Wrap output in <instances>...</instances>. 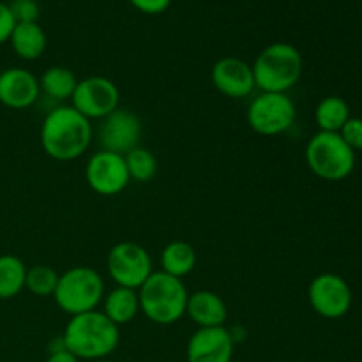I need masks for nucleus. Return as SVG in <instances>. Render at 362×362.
Here are the masks:
<instances>
[{"label":"nucleus","mask_w":362,"mask_h":362,"mask_svg":"<svg viewBox=\"0 0 362 362\" xmlns=\"http://www.w3.org/2000/svg\"><path fill=\"white\" fill-rule=\"evenodd\" d=\"M46 362H80L76 356H73V354L69 352V350H59V352H52L48 356V359Z\"/></svg>","instance_id":"c85d7f7f"},{"label":"nucleus","mask_w":362,"mask_h":362,"mask_svg":"<svg viewBox=\"0 0 362 362\" xmlns=\"http://www.w3.org/2000/svg\"><path fill=\"white\" fill-rule=\"evenodd\" d=\"M95 362H112V361H106V359H103V361H95Z\"/></svg>","instance_id":"c756f323"},{"label":"nucleus","mask_w":362,"mask_h":362,"mask_svg":"<svg viewBox=\"0 0 362 362\" xmlns=\"http://www.w3.org/2000/svg\"><path fill=\"white\" fill-rule=\"evenodd\" d=\"M129 4L144 14H161L168 9L172 0H129Z\"/></svg>","instance_id":"bb28decb"},{"label":"nucleus","mask_w":362,"mask_h":362,"mask_svg":"<svg viewBox=\"0 0 362 362\" xmlns=\"http://www.w3.org/2000/svg\"><path fill=\"white\" fill-rule=\"evenodd\" d=\"M76 85L78 80L74 73L64 66L48 67L39 80V88L42 94L55 101H66L73 98Z\"/></svg>","instance_id":"aec40b11"},{"label":"nucleus","mask_w":362,"mask_h":362,"mask_svg":"<svg viewBox=\"0 0 362 362\" xmlns=\"http://www.w3.org/2000/svg\"><path fill=\"white\" fill-rule=\"evenodd\" d=\"M59 276V272L53 271L49 265H34L27 269L25 288L37 297H52L55 293Z\"/></svg>","instance_id":"b1692460"},{"label":"nucleus","mask_w":362,"mask_h":362,"mask_svg":"<svg viewBox=\"0 0 362 362\" xmlns=\"http://www.w3.org/2000/svg\"><path fill=\"white\" fill-rule=\"evenodd\" d=\"M85 180L94 193L101 197H115L129 186L131 177L124 156L101 148L87 161Z\"/></svg>","instance_id":"9b49d317"},{"label":"nucleus","mask_w":362,"mask_h":362,"mask_svg":"<svg viewBox=\"0 0 362 362\" xmlns=\"http://www.w3.org/2000/svg\"><path fill=\"white\" fill-rule=\"evenodd\" d=\"M14 25H16V21H14L13 14H11L9 6L0 2V45L9 41L11 34L14 30Z\"/></svg>","instance_id":"cd10ccee"},{"label":"nucleus","mask_w":362,"mask_h":362,"mask_svg":"<svg viewBox=\"0 0 362 362\" xmlns=\"http://www.w3.org/2000/svg\"><path fill=\"white\" fill-rule=\"evenodd\" d=\"M39 80L23 67L0 71V103L11 110L30 108L37 101Z\"/></svg>","instance_id":"2eb2a0df"},{"label":"nucleus","mask_w":362,"mask_h":362,"mask_svg":"<svg viewBox=\"0 0 362 362\" xmlns=\"http://www.w3.org/2000/svg\"><path fill=\"white\" fill-rule=\"evenodd\" d=\"M235 338L223 327L198 329L187 341V362H232Z\"/></svg>","instance_id":"ddd939ff"},{"label":"nucleus","mask_w":362,"mask_h":362,"mask_svg":"<svg viewBox=\"0 0 362 362\" xmlns=\"http://www.w3.org/2000/svg\"><path fill=\"white\" fill-rule=\"evenodd\" d=\"M106 269L117 286L138 290L152 274V258L144 246L136 243H119L110 250Z\"/></svg>","instance_id":"6e6552de"},{"label":"nucleus","mask_w":362,"mask_h":362,"mask_svg":"<svg viewBox=\"0 0 362 362\" xmlns=\"http://www.w3.org/2000/svg\"><path fill=\"white\" fill-rule=\"evenodd\" d=\"M350 119V108L338 95H329L318 103L315 110V120L320 131L325 133H339Z\"/></svg>","instance_id":"412c9836"},{"label":"nucleus","mask_w":362,"mask_h":362,"mask_svg":"<svg viewBox=\"0 0 362 362\" xmlns=\"http://www.w3.org/2000/svg\"><path fill=\"white\" fill-rule=\"evenodd\" d=\"M189 292L182 279L165 274L163 271L152 272L147 281L138 288L140 311L158 325H172L186 315Z\"/></svg>","instance_id":"20e7f679"},{"label":"nucleus","mask_w":362,"mask_h":362,"mask_svg":"<svg viewBox=\"0 0 362 362\" xmlns=\"http://www.w3.org/2000/svg\"><path fill=\"white\" fill-rule=\"evenodd\" d=\"M197 251L189 243L173 240L161 251V271L177 279L186 278L194 271Z\"/></svg>","instance_id":"6ab92c4d"},{"label":"nucleus","mask_w":362,"mask_h":362,"mask_svg":"<svg viewBox=\"0 0 362 362\" xmlns=\"http://www.w3.org/2000/svg\"><path fill=\"white\" fill-rule=\"evenodd\" d=\"M296 105L288 94L260 92L247 108V124L262 136H276L296 122Z\"/></svg>","instance_id":"0eeeda50"},{"label":"nucleus","mask_w":362,"mask_h":362,"mask_svg":"<svg viewBox=\"0 0 362 362\" xmlns=\"http://www.w3.org/2000/svg\"><path fill=\"white\" fill-rule=\"evenodd\" d=\"M339 136L354 152L362 151V119L350 117L345 126L341 127V131H339Z\"/></svg>","instance_id":"a878e982"},{"label":"nucleus","mask_w":362,"mask_h":362,"mask_svg":"<svg viewBox=\"0 0 362 362\" xmlns=\"http://www.w3.org/2000/svg\"><path fill=\"white\" fill-rule=\"evenodd\" d=\"M124 161H126L131 180L148 182L158 173V159H156V156L148 148L140 147V145L127 152L124 156Z\"/></svg>","instance_id":"5701e85b"},{"label":"nucleus","mask_w":362,"mask_h":362,"mask_svg":"<svg viewBox=\"0 0 362 362\" xmlns=\"http://www.w3.org/2000/svg\"><path fill=\"white\" fill-rule=\"evenodd\" d=\"M27 267L14 255L0 257V299L9 300L25 288Z\"/></svg>","instance_id":"4be33fe9"},{"label":"nucleus","mask_w":362,"mask_h":362,"mask_svg":"<svg viewBox=\"0 0 362 362\" xmlns=\"http://www.w3.org/2000/svg\"><path fill=\"white\" fill-rule=\"evenodd\" d=\"M64 345L80 361H103L115 352L120 341L119 325L103 311L74 315L64 329Z\"/></svg>","instance_id":"f03ea898"},{"label":"nucleus","mask_w":362,"mask_h":362,"mask_svg":"<svg viewBox=\"0 0 362 362\" xmlns=\"http://www.w3.org/2000/svg\"><path fill=\"white\" fill-rule=\"evenodd\" d=\"M141 122L131 110L117 108L101 120L99 126V144L103 151L126 156L140 145Z\"/></svg>","instance_id":"f8f14e48"},{"label":"nucleus","mask_w":362,"mask_h":362,"mask_svg":"<svg viewBox=\"0 0 362 362\" xmlns=\"http://www.w3.org/2000/svg\"><path fill=\"white\" fill-rule=\"evenodd\" d=\"M103 297H105V281L101 274L95 269L85 265L71 267L60 274L53 293L57 306L71 317L98 310L99 304L103 303Z\"/></svg>","instance_id":"39448f33"},{"label":"nucleus","mask_w":362,"mask_h":362,"mask_svg":"<svg viewBox=\"0 0 362 362\" xmlns=\"http://www.w3.org/2000/svg\"><path fill=\"white\" fill-rule=\"evenodd\" d=\"M306 163L315 175L336 182L352 173L356 152L343 141L339 133L318 131L306 145Z\"/></svg>","instance_id":"423d86ee"},{"label":"nucleus","mask_w":362,"mask_h":362,"mask_svg":"<svg viewBox=\"0 0 362 362\" xmlns=\"http://www.w3.org/2000/svg\"><path fill=\"white\" fill-rule=\"evenodd\" d=\"M303 66V55L296 46L283 41L272 42L258 53L251 66L255 87L260 88V92L288 94L300 80Z\"/></svg>","instance_id":"7ed1b4c3"},{"label":"nucleus","mask_w":362,"mask_h":362,"mask_svg":"<svg viewBox=\"0 0 362 362\" xmlns=\"http://www.w3.org/2000/svg\"><path fill=\"white\" fill-rule=\"evenodd\" d=\"M186 315L198 329L223 327L228 318V310L221 297L211 290H198L187 297Z\"/></svg>","instance_id":"dca6fc26"},{"label":"nucleus","mask_w":362,"mask_h":362,"mask_svg":"<svg viewBox=\"0 0 362 362\" xmlns=\"http://www.w3.org/2000/svg\"><path fill=\"white\" fill-rule=\"evenodd\" d=\"M308 300L320 317L336 320L345 317L352 306V290L349 283L338 274H318L308 286Z\"/></svg>","instance_id":"9d476101"},{"label":"nucleus","mask_w":362,"mask_h":362,"mask_svg":"<svg viewBox=\"0 0 362 362\" xmlns=\"http://www.w3.org/2000/svg\"><path fill=\"white\" fill-rule=\"evenodd\" d=\"M103 313L110 318L115 325L129 324L138 313H140V299L138 290L115 286L112 292L105 293L103 297Z\"/></svg>","instance_id":"f3484780"},{"label":"nucleus","mask_w":362,"mask_h":362,"mask_svg":"<svg viewBox=\"0 0 362 362\" xmlns=\"http://www.w3.org/2000/svg\"><path fill=\"white\" fill-rule=\"evenodd\" d=\"M119 87L110 78L88 76L78 81L71 106L88 120H103L119 108Z\"/></svg>","instance_id":"1a4fd4ad"},{"label":"nucleus","mask_w":362,"mask_h":362,"mask_svg":"<svg viewBox=\"0 0 362 362\" xmlns=\"http://www.w3.org/2000/svg\"><path fill=\"white\" fill-rule=\"evenodd\" d=\"M9 42L20 59L37 60L46 49V34L37 21L35 23H16Z\"/></svg>","instance_id":"a211bd4d"},{"label":"nucleus","mask_w":362,"mask_h":362,"mask_svg":"<svg viewBox=\"0 0 362 362\" xmlns=\"http://www.w3.org/2000/svg\"><path fill=\"white\" fill-rule=\"evenodd\" d=\"M7 6L16 23H35L41 14L37 0H13Z\"/></svg>","instance_id":"393cba45"},{"label":"nucleus","mask_w":362,"mask_h":362,"mask_svg":"<svg viewBox=\"0 0 362 362\" xmlns=\"http://www.w3.org/2000/svg\"><path fill=\"white\" fill-rule=\"evenodd\" d=\"M92 124L73 106H57L41 124V147L55 161H74L87 152L92 141Z\"/></svg>","instance_id":"f257e3e1"},{"label":"nucleus","mask_w":362,"mask_h":362,"mask_svg":"<svg viewBox=\"0 0 362 362\" xmlns=\"http://www.w3.org/2000/svg\"><path fill=\"white\" fill-rule=\"evenodd\" d=\"M211 78L223 95L232 99L247 98L255 90V76L250 64L237 57H223L212 66Z\"/></svg>","instance_id":"4468645a"}]
</instances>
